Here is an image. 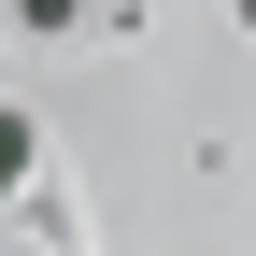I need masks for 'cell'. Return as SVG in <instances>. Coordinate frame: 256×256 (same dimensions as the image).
Listing matches in <instances>:
<instances>
[{
	"instance_id": "2",
	"label": "cell",
	"mask_w": 256,
	"mask_h": 256,
	"mask_svg": "<svg viewBox=\"0 0 256 256\" xmlns=\"http://www.w3.org/2000/svg\"><path fill=\"white\" fill-rule=\"evenodd\" d=\"M0 14H14V28H72L86 0H0Z\"/></svg>"
},
{
	"instance_id": "1",
	"label": "cell",
	"mask_w": 256,
	"mask_h": 256,
	"mask_svg": "<svg viewBox=\"0 0 256 256\" xmlns=\"http://www.w3.org/2000/svg\"><path fill=\"white\" fill-rule=\"evenodd\" d=\"M14 185H28V114L0 100V200H14Z\"/></svg>"
}]
</instances>
